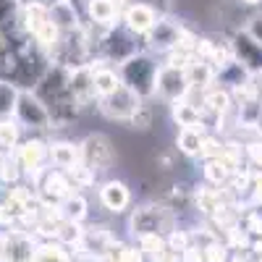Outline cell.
<instances>
[{"instance_id":"d4e9b609","label":"cell","mask_w":262,"mask_h":262,"mask_svg":"<svg viewBox=\"0 0 262 262\" xmlns=\"http://www.w3.org/2000/svg\"><path fill=\"white\" fill-rule=\"evenodd\" d=\"M58 207H60V215L66 217V221H74V223L86 221V215H90V205H86V196L79 194V191L69 194Z\"/></svg>"},{"instance_id":"f546056e","label":"cell","mask_w":262,"mask_h":262,"mask_svg":"<svg viewBox=\"0 0 262 262\" xmlns=\"http://www.w3.org/2000/svg\"><path fill=\"white\" fill-rule=\"evenodd\" d=\"M231 179V170L221 163V160H205V181L210 184V186H217L221 189V184H226Z\"/></svg>"},{"instance_id":"5b68a950","label":"cell","mask_w":262,"mask_h":262,"mask_svg":"<svg viewBox=\"0 0 262 262\" xmlns=\"http://www.w3.org/2000/svg\"><path fill=\"white\" fill-rule=\"evenodd\" d=\"M48 147H50V142L42 139L39 134H32V137L18 142V147L13 149V158L18 160L21 170H24V176H29V179L37 181V176L45 170V163H50Z\"/></svg>"},{"instance_id":"8d00e7d4","label":"cell","mask_w":262,"mask_h":262,"mask_svg":"<svg viewBox=\"0 0 262 262\" xmlns=\"http://www.w3.org/2000/svg\"><path fill=\"white\" fill-rule=\"evenodd\" d=\"M55 3H60V0H16L18 8H27V6H37V8H53Z\"/></svg>"},{"instance_id":"ac0fdd59","label":"cell","mask_w":262,"mask_h":262,"mask_svg":"<svg viewBox=\"0 0 262 262\" xmlns=\"http://www.w3.org/2000/svg\"><path fill=\"white\" fill-rule=\"evenodd\" d=\"M48 152H50V165L60 170H71L81 163V147L79 142L71 139H53Z\"/></svg>"},{"instance_id":"2e32d148","label":"cell","mask_w":262,"mask_h":262,"mask_svg":"<svg viewBox=\"0 0 262 262\" xmlns=\"http://www.w3.org/2000/svg\"><path fill=\"white\" fill-rule=\"evenodd\" d=\"M97 196H100V205H102L107 212H113V215L126 212L128 205H131V189H128L123 181H118V179H107V181L100 186Z\"/></svg>"},{"instance_id":"44dd1931","label":"cell","mask_w":262,"mask_h":262,"mask_svg":"<svg viewBox=\"0 0 262 262\" xmlns=\"http://www.w3.org/2000/svg\"><path fill=\"white\" fill-rule=\"evenodd\" d=\"M32 262H74V252H71V247L50 238V242H39L34 247Z\"/></svg>"},{"instance_id":"3957f363","label":"cell","mask_w":262,"mask_h":262,"mask_svg":"<svg viewBox=\"0 0 262 262\" xmlns=\"http://www.w3.org/2000/svg\"><path fill=\"white\" fill-rule=\"evenodd\" d=\"M128 228L137 238L139 236H147V233H160V236H168L173 228H179V221H176V210L170 205H163V202H147V205H139L128 217Z\"/></svg>"},{"instance_id":"836d02e7","label":"cell","mask_w":262,"mask_h":262,"mask_svg":"<svg viewBox=\"0 0 262 262\" xmlns=\"http://www.w3.org/2000/svg\"><path fill=\"white\" fill-rule=\"evenodd\" d=\"M202 254H205V262H226V247H221L217 242H210L202 247Z\"/></svg>"},{"instance_id":"7c38bea8","label":"cell","mask_w":262,"mask_h":262,"mask_svg":"<svg viewBox=\"0 0 262 262\" xmlns=\"http://www.w3.org/2000/svg\"><path fill=\"white\" fill-rule=\"evenodd\" d=\"M181 32H184V24H179V21H173L170 16H160V21L155 24V29H152L144 42H147V50L149 53H170L173 48H179V39H181Z\"/></svg>"},{"instance_id":"7a4b0ae2","label":"cell","mask_w":262,"mask_h":262,"mask_svg":"<svg viewBox=\"0 0 262 262\" xmlns=\"http://www.w3.org/2000/svg\"><path fill=\"white\" fill-rule=\"evenodd\" d=\"M158 71H160V60L149 50H137L123 63H118V74H121L123 86H128L131 92H137L142 100H155Z\"/></svg>"},{"instance_id":"60d3db41","label":"cell","mask_w":262,"mask_h":262,"mask_svg":"<svg viewBox=\"0 0 262 262\" xmlns=\"http://www.w3.org/2000/svg\"><path fill=\"white\" fill-rule=\"evenodd\" d=\"M116 3H118L121 8H126V3H128V0H116Z\"/></svg>"},{"instance_id":"f1b7e54d","label":"cell","mask_w":262,"mask_h":262,"mask_svg":"<svg viewBox=\"0 0 262 262\" xmlns=\"http://www.w3.org/2000/svg\"><path fill=\"white\" fill-rule=\"evenodd\" d=\"M128 126L137 131H149L155 126V107L149 105V100H142V105L137 107V113L128 118Z\"/></svg>"},{"instance_id":"6da1fadb","label":"cell","mask_w":262,"mask_h":262,"mask_svg":"<svg viewBox=\"0 0 262 262\" xmlns=\"http://www.w3.org/2000/svg\"><path fill=\"white\" fill-rule=\"evenodd\" d=\"M34 95L45 102L53 118V128H66L76 121L81 113L71 95V69L58 63H50V69L42 74V79L34 86Z\"/></svg>"},{"instance_id":"5bb4252c","label":"cell","mask_w":262,"mask_h":262,"mask_svg":"<svg viewBox=\"0 0 262 262\" xmlns=\"http://www.w3.org/2000/svg\"><path fill=\"white\" fill-rule=\"evenodd\" d=\"M71 95L79 105V111H86V107L97 105V92H95V81H92V63L71 69Z\"/></svg>"},{"instance_id":"83f0119b","label":"cell","mask_w":262,"mask_h":262,"mask_svg":"<svg viewBox=\"0 0 262 262\" xmlns=\"http://www.w3.org/2000/svg\"><path fill=\"white\" fill-rule=\"evenodd\" d=\"M21 128L16 118H0V149L3 152H13L18 147V142L24 139L21 137Z\"/></svg>"},{"instance_id":"9c48e42d","label":"cell","mask_w":262,"mask_h":262,"mask_svg":"<svg viewBox=\"0 0 262 262\" xmlns=\"http://www.w3.org/2000/svg\"><path fill=\"white\" fill-rule=\"evenodd\" d=\"M228 48H231V58L242 66V69L249 74V76H259L262 74V45L247 32H236L228 42Z\"/></svg>"},{"instance_id":"4316f807","label":"cell","mask_w":262,"mask_h":262,"mask_svg":"<svg viewBox=\"0 0 262 262\" xmlns=\"http://www.w3.org/2000/svg\"><path fill=\"white\" fill-rule=\"evenodd\" d=\"M18 95H21V86H16L8 79H0V118H13Z\"/></svg>"},{"instance_id":"9a60e30c","label":"cell","mask_w":262,"mask_h":262,"mask_svg":"<svg viewBox=\"0 0 262 262\" xmlns=\"http://www.w3.org/2000/svg\"><path fill=\"white\" fill-rule=\"evenodd\" d=\"M34 238L29 231H6L3 236V262H32Z\"/></svg>"},{"instance_id":"52a82bcc","label":"cell","mask_w":262,"mask_h":262,"mask_svg":"<svg viewBox=\"0 0 262 262\" xmlns=\"http://www.w3.org/2000/svg\"><path fill=\"white\" fill-rule=\"evenodd\" d=\"M79 147H81V163L90 170H95V176H97V173H105L107 168L113 165V160H116L113 142H111V137H105V134L84 137L79 142Z\"/></svg>"},{"instance_id":"b9f144b4","label":"cell","mask_w":262,"mask_h":262,"mask_svg":"<svg viewBox=\"0 0 262 262\" xmlns=\"http://www.w3.org/2000/svg\"><path fill=\"white\" fill-rule=\"evenodd\" d=\"M257 128L262 131V113H259V121H257Z\"/></svg>"},{"instance_id":"cb8c5ba5","label":"cell","mask_w":262,"mask_h":262,"mask_svg":"<svg viewBox=\"0 0 262 262\" xmlns=\"http://www.w3.org/2000/svg\"><path fill=\"white\" fill-rule=\"evenodd\" d=\"M231 92L226 90V86H207V90L202 92V107L205 111H210V113H215V116H226L228 111H231Z\"/></svg>"},{"instance_id":"4dcf8cb0","label":"cell","mask_w":262,"mask_h":262,"mask_svg":"<svg viewBox=\"0 0 262 262\" xmlns=\"http://www.w3.org/2000/svg\"><path fill=\"white\" fill-rule=\"evenodd\" d=\"M111 262H144V252L137 244H118L111 252Z\"/></svg>"},{"instance_id":"ffe728a7","label":"cell","mask_w":262,"mask_h":262,"mask_svg":"<svg viewBox=\"0 0 262 262\" xmlns=\"http://www.w3.org/2000/svg\"><path fill=\"white\" fill-rule=\"evenodd\" d=\"M205 139V126H181L176 131V149L184 158H200Z\"/></svg>"},{"instance_id":"484cf974","label":"cell","mask_w":262,"mask_h":262,"mask_svg":"<svg viewBox=\"0 0 262 262\" xmlns=\"http://www.w3.org/2000/svg\"><path fill=\"white\" fill-rule=\"evenodd\" d=\"M137 247L144 252V257H149L152 262H160L170 249H168V242H165V236L160 233H147V236H139L137 238Z\"/></svg>"},{"instance_id":"8992f818","label":"cell","mask_w":262,"mask_h":262,"mask_svg":"<svg viewBox=\"0 0 262 262\" xmlns=\"http://www.w3.org/2000/svg\"><path fill=\"white\" fill-rule=\"evenodd\" d=\"M191 84L186 79V69H179V66H168L160 60V71H158V81H155V100L173 105L189 95Z\"/></svg>"},{"instance_id":"d6a6232c","label":"cell","mask_w":262,"mask_h":262,"mask_svg":"<svg viewBox=\"0 0 262 262\" xmlns=\"http://www.w3.org/2000/svg\"><path fill=\"white\" fill-rule=\"evenodd\" d=\"M165 242H168V249H170V252L181 254V252L191 244V236H189V231H179V228H173V231L165 236Z\"/></svg>"},{"instance_id":"74e56055","label":"cell","mask_w":262,"mask_h":262,"mask_svg":"<svg viewBox=\"0 0 262 262\" xmlns=\"http://www.w3.org/2000/svg\"><path fill=\"white\" fill-rule=\"evenodd\" d=\"M247 32L259 42V45H262V16H254L252 21H249V27H247Z\"/></svg>"},{"instance_id":"8fae6325","label":"cell","mask_w":262,"mask_h":262,"mask_svg":"<svg viewBox=\"0 0 262 262\" xmlns=\"http://www.w3.org/2000/svg\"><path fill=\"white\" fill-rule=\"evenodd\" d=\"M160 21V13L155 8H149L147 3H139V0H128L126 8L121 11V24L137 37H147L152 29H155V24Z\"/></svg>"},{"instance_id":"30bf717a","label":"cell","mask_w":262,"mask_h":262,"mask_svg":"<svg viewBox=\"0 0 262 262\" xmlns=\"http://www.w3.org/2000/svg\"><path fill=\"white\" fill-rule=\"evenodd\" d=\"M118 247L116 236L107 231L105 226H90L81 231V238L76 244V252L84 254V257H92V259H107L111 257V252Z\"/></svg>"},{"instance_id":"7402d4cb","label":"cell","mask_w":262,"mask_h":262,"mask_svg":"<svg viewBox=\"0 0 262 262\" xmlns=\"http://www.w3.org/2000/svg\"><path fill=\"white\" fill-rule=\"evenodd\" d=\"M191 200H194V207L200 210L202 215H217L223 210V200H221V191H217V186H196L194 194H191Z\"/></svg>"},{"instance_id":"1f68e13d","label":"cell","mask_w":262,"mask_h":262,"mask_svg":"<svg viewBox=\"0 0 262 262\" xmlns=\"http://www.w3.org/2000/svg\"><path fill=\"white\" fill-rule=\"evenodd\" d=\"M223 149H226V144H223L221 139L212 137V134H205L202 149H200V160H215V158H221Z\"/></svg>"},{"instance_id":"ba28073f","label":"cell","mask_w":262,"mask_h":262,"mask_svg":"<svg viewBox=\"0 0 262 262\" xmlns=\"http://www.w3.org/2000/svg\"><path fill=\"white\" fill-rule=\"evenodd\" d=\"M142 105V97L137 92H131L128 86H121L113 95L100 97L97 100V111L100 116H105L107 121H118V123H128V118L137 113V107Z\"/></svg>"},{"instance_id":"4fadbf2b","label":"cell","mask_w":262,"mask_h":262,"mask_svg":"<svg viewBox=\"0 0 262 262\" xmlns=\"http://www.w3.org/2000/svg\"><path fill=\"white\" fill-rule=\"evenodd\" d=\"M121 6L116 0H84V13L90 27L95 29H113L121 24Z\"/></svg>"},{"instance_id":"d590c367","label":"cell","mask_w":262,"mask_h":262,"mask_svg":"<svg viewBox=\"0 0 262 262\" xmlns=\"http://www.w3.org/2000/svg\"><path fill=\"white\" fill-rule=\"evenodd\" d=\"M139 3H147L149 8H155L160 16H170L173 13V0H139Z\"/></svg>"},{"instance_id":"e575fe53","label":"cell","mask_w":262,"mask_h":262,"mask_svg":"<svg viewBox=\"0 0 262 262\" xmlns=\"http://www.w3.org/2000/svg\"><path fill=\"white\" fill-rule=\"evenodd\" d=\"M179 257H181V262H205V254H202V247L200 244H189Z\"/></svg>"},{"instance_id":"d6986e66","label":"cell","mask_w":262,"mask_h":262,"mask_svg":"<svg viewBox=\"0 0 262 262\" xmlns=\"http://www.w3.org/2000/svg\"><path fill=\"white\" fill-rule=\"evenodd\" d=\"M170 118L179 128L181 126H205V107L191 102V97H184L170 105Z\"/></svg>"},{"instance_id":"603a6c76","label":"cell","mask_w":262,"mask_h":262,"mask_svg":"<svg viewBox=\"0 0 262 262\" xmlns=\"http://www.w3.org/2000/svg\"><path fill=\"white\" fill-rule=\"evenodd\" d=\"M50 18L55 21V27L66 34V32H74L76 27H81V18H79V11L74 6V0H60L50 8Z\"/></svg>"},{"instance_id":"e0dca14e","label":"cell","mask_w":262,"mask_h":262,"mask_svg":"<svg viewBox=\"0 0 262 262\" xmlns=\"http://www.w3.org/2000/svg\"><path fill=\"white\" fill-rule=\"evenodd\" d=\"M92 81H95L97 100L113 95L116 90H121V86H123L121 74H118V66H111V63H105V60H92Z\"/></svg>"},{"instance_id":"ab89813d","label":"cell","mask_w":262,"mask_h":262,"mask_svg":"<svg viewBox=\"0 0 262 262\" xmlns=\"http://www.w3.org/2000/svg\"><path fill=\"white\" fill-rule=\"evenodd\" d=\"M238 3H244V6H262V0H238Z\"/></svg>"},{"instance_id":"277c9868","label":"cell","mask_w":262,"mask_h":262,"mask_svg":"<svg viewBox=\"0 0 262 262\" xmlns=\"http://www.w3.org/2000/svg\"><path fill=\"white\" fill-rule=\"evenodd\" d=\"M13 118L18 121L21 128L32 131V134H48V131H53L50 111L45 107V102L34 95V90H21Z\"/></svg>"},{"instance_id":"f35d334b","label":"cell","mask_w":262,"mask_h":262,"mask_svg":"<svg viewBox=\"0 0 262 262\" xmlns=\"http://www.w3.org/2000/svg\"><path fill=\"white\" fill-rule=\"evenodd\" d=\"M247 152H249V158H252L257 165H262V144H249Z\"/></svg>"}]
</instances>
